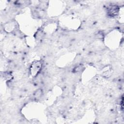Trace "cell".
Returning <instances> with one entry per match:
<instances>
[{"mask_svg":"<svg viewBox=\"0 0 124 124\" xmlns=\"http://www.w3.org/2000/svg\"><path fill=\"white\" fill-rule=\"evenodd\" d=\"M108 13L109 15L114 16L116 15L118 12V8L117 6L112 5L108 7Z\"/></svg>","mask_w":124,"mask_h":124,"instance_id":"obj_1","label":"cell"}]
</instances>
